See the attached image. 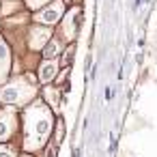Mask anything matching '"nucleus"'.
Returning <instances> with one entry per match:
<instances>
[{
	"instance_id": "obj_6",
	"label": "nucleus",
	"mask_w": 157,
	"mask_h": 157,
	"mask_svg": "<svg viewBox=\"0 0 157 157\" xmlns=\"http://www.w3.org/2000/svg\"><path fill=\"white\" fill-rule=\"evenodd\" d=\"M65 11H67V0H52V2L45 5L41 11H37L35 15H30V20H33V24H41V26L54 28L63 20Z\"/></svg>"
},
{
	"instance_id": "obj_18",
	"label": "nucleus",
	"mask_w": 157,
	"mask_h": 157,
	"mask_svg": "<svg viewBox=\"0 0 157 157\" xmlns=\"http://www.w3.org/2000/svg\"><path fill=\"white\" fill-rule=\"evenodd\" d=\"M0 30H2V20H0Z\"/></svg>"
},
{
	"instance_id": "obj_15",
	"label": "nucleus",
	"mask_w": 157,
	"mask_h": 157,
	"mask_svg": "<svg viewBox=\"0 0 157 157\" xmlns=\"http://www.w3.org/2000/svg\"><path fill=\"white\" fill-rule=\"evenodd\" d=\"M22 151L15 144H0V157H17Z\"/></svg>"
},
{
	"instance_id": "obj_9",
	"label": "nucleus",
	"mask_w": 157,
	"mask_h": 157,
	"mask_svg": "<svg viewBox=\"0 0 157 157\" xmlns=\"http://www.w3.org/2000/svg\"><path fill=\"white\" fill-rule=\"evenodd\" d=\"M63 50H65L63 41H60L58 37H52V39L45 43V48L41 50V58H43V60H58L60 54H63Z\"/></svg>"
},
{
	"instance_id": "obj_17",
	"label": "nucleus",
	"mask_w": 157,
	"mask_h": 157,
	"mask_svg": "<svg viewBox=\"0 0 157 157\" xmlns=\"http://www.w3.org/2000/svg\"><path fill=\"white\" fill-rule=\"evenodd\" d=\"M17 157H37V155H30V153H20Z\"/></svg>"
},
{
	"instance_id": "obj_14",
	"label": "nucleus",
	"mask_w": 157,
	"mask_h": 157,
	"mask_svg": "<svg viewBox=\"0 0 157 157\" xmlns=\"http://www.w3.org/2000/svg\"><path fill=\"white\" fill-rule=\"evenodd\" d=\"M52 0H24V7H26V11H30V13H37V11H41L45 5H50Z\"/></svg>"
},
{
	"instance_id": "obj_13",
	"label": "nucleus",
	"mask_w": 157,
	"mask_h": 157,
	"mask_svg": "<svg viewBox=\"0 0 157 157\" xmlns=\"http://www.w3.org/2000/svg\"><path fill=\"white\" fill-rule=\"evenodd\" d=\"M52 136L54 138H50L54 144H63V140H65V121L60 118V116H56V121H54V129H52Z\"/></svg>"
},
{
	"instance_id": "obj_7",
	"label": "nucleus",
	"mask_w": 157,
	"mask_h": 157,
	"mask_svg": "<svg viewBox=\"0 0 157 157\" xmlns=\"http://www.w3.org/2000/svg\"><path fill=\"white\" fill-rule=\"evenodd\" d=\"M11 65H13V50L7 43V39L0 35V84H5L11 78Z\"/></svg>"
},
{
	"instance_id": "obj_3",
	"label": "nucleus",
	"mask_w": 157,
	"mask_h": 157,
	"mask_svg": "<svg viewBox=\"0 0 157 157\" xmlns=\"http://www.w3.org/2000/svg\"><path fill=\"white\" fill-rule=\"evenodd\" d=\"M80 26H82V7L80 5H71L63 20L58 22V39L63 43H75L78 35H80Z\"/></svg>"
},
{
	"instance_id": "obj_10",
	"label": "nucleus",
	"mask_w": 157,
	"mask_h": 157,
	"mask_svg": "<svg viewBox=\"0 0 157 157\" xmlns=\"http://www.w3.org/2000/svg\"><path fill=\"white\" fill-rule=\"evenodd\" d=\"M22 11H26L24 0H2V2H0V20L13 17V15L22 13Z\"/></svg>"
},
{
	"instance_id": "obj_2",
	"label": "nucleus",
	"mask_w": 157,
	"mask_h": 157,
	"mask_svg": "<svg viewBox=\"0 0 157 157\" xmlns=\"http://www.w3.org/2000/svg\"><path fill=\"white\" fill-rule=\"evenodd\" d=\"M37 97H39V80L33 71L11 75L5 84H0V105H13L22 110Z\"/></svg>"
},
{
	"instance_id": "obj_19",
	"label": "nucleus",
	"mask_w": 157,
	"mask_h": 157,
	"mask_svg": "<svg viewBox=\"0 0 157 157\" xmlns=\"http://www.w3.org/2000/svg\"><path fill=\"white\" fill-rule=\"evenodd\" d=\"M0 2H2V0H0Z\"/></svg>"
},
{
	"instance_id": "obj_8",
	"label": "nucleus",
	"mask_w": 157,
	"mask_h": 157,
	"mask_svg": "<svg viewBox=\"0 0 157 157\" xmlns=\"http://www.w3.org/2000/svg\"><path fill=\"white\" fill-rule=\"evenodd\" d=\"M58 73H60L58 60H43V58H41V63H39V67H37V80H39L43 86L54 84V80L58 78Z\"/></svg>"
},
{
	"instance_id": "obj_4",
	"label": "nucleus",
	"mask_w": 157,
	"mask_h": 157,
	"mask_svg": "<svg viewBox=\"0 0 157 157\" xmlns=\"http://www.w3.org/2000/svg\"><path fill=\"white\" fill-rule=\"evenodd\" d=\"M20 129V110L13 105H0V144H13Z\"/></svg>"
},
{
	"instance_id": "obj_11",
	"label": "nucleus",
	"mask_w": 157,
	"mask_h": 157,
	"mask_svg": "<svg viewBox=\"0 0 157 157\" xmlns=\"http://www.w3.org/2000/svg\"><path fill=\"white\" fill-rule=\"evenodd\" d=\"M41 95H43V101L54 110V112H58L60 110V99H63V93L54 86V84H48V86H43V90H41Z\"/></svg>"
},
{
	"instance_id": "obj_5",
	"label": "nucleus",
	"mask_w": 157,
	"mask_h": 157,
	"mask_svg": "<svg viewBox=\"0 0 157 157\" xmlns=\"http://www.w3.org/2000/svg\"><path fill=\"white\" fill-rule=\"evenodd\" d=\"M54 37V28L50 26H41V24H33L26 28V35H24V45L28 52H35V54H41V50L45 48V43Z\"/></svg>"
},
{
	"instance_id": "obj_16",
	"label": "nucleus",
	"mask_w": 157,
	"mask_h": 157,
	"mask_svg": "<svg viewBox=\"0 0 157 157\" xmlns=\"http://www.w3.org/2000/svg\"><path fill=\"white\" fill-rule=\"evenodd\" d=\"M58 151H60V146L50 140V142L45 144V148H43V157H58Z\"/></svg>"
},
{
	"instance_id": "obj_12",
	"label": "nucleus",
	"mask_w": 157,
	"mask_h": 157,
	"mask_svg": "<svg viewBox=\"0 0 157 157\" xmlns=\"http://www.w3.org/2000/svg\"><path fill=\"white\" fill-rule=\"evenodd\" d=\"M75 54H78L75 43H67L65 50H63V54H60V58H58L60 69H71V65H73V60H75Z\"/></svg>"
},
{
	"instance_id": "obj_1",
	"label": "nucleus",
	"mask_w": 157,
	"mask_h": 157,
	"mask_svg": "<svg viewBox=\"0 0 157 157\" xmlns=\"http://www.w3.org/2000/svg\"><path fill=\"white\" fill-rule=\"evenodd\" d=\"M54 121H56L54 110L39 97L35 101H30L26 108H22V112H20V123H22L20 151L30 153V155L41 153L45 148V144L50 142Z\"/></svg>"
}]
</instances>
